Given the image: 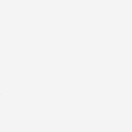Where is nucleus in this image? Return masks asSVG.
<instances>
[]
</instances>
